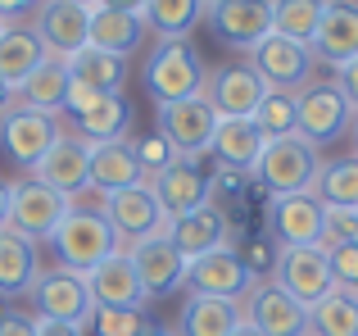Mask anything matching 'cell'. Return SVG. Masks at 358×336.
I'll list each match as a JSON object with an SVG mask.
<instances>
[{
	"mask_svg": "<svg viewBox=\"0 0 358 336\" xmlns=\"http://www.w3.org/2000/svg\"><path fill=\"white\" fill-rule=\"evenodd\" d=\"M69 209H73V200L64 191L36 182V177H23V182H14V195H9V223L5 227L27 237V241H50Z\"/></svg>",
	"mask_w": 358,
	"mask_h": 336,
	"instance_id": "6",
	"label": "cell"
},
{
	"mask_svg": "<svg viewBox=\"0 0 358 336\" xmlns=\"http://www.w3.org/2000/svg\"><path fill=\"white\" fill-rule=\"evenodd\" d=\"M227 227H231L227 214L213 209V204H204V209H195V214H186V218L168 223V241H173V246L186 255V264H191V259H200V255H209V250L227 246Z\"/></svg>",
	"mask_w": 358,
	"mask_h": 336,
	"instance_id": "25",
	"label": "cell"
},
{
	"mask_svg": "<svg viewBox=\"0 0 358 336\" xmlns=\"http://www.w3.org/2000/svg\"><path fill=\"white\" fill-rule=\"evenodd\" d=\"M50 246H55V259H59V268H69V273H82V277H87L96 264H105L109 255H118L122 241H118V232L109 227L105 214L78 209V204H73V209L64 214V223L55 227Z\"/></svg>",
	"mask_w": 358,
	"mask_h": 336,
	"instance_id": "1",
	"label": "cell"
},
{
	"mask_svg": "<svg viewBox=\"0 0 358 336\" xmlns=\"http://www.w3.org/2000/svg\"><path fill=\"white\" fill-rule=\"evenodd\" d=\"M100 214L109 218V227H114L118 241H127V246H136V241H145V237L168 232V218H164V209H159L155 186H150V182H136V186H122V191H109L105 204H100Z\"/></svg>",
	"mask_w": 358,
	"mask_h": 336,
	"instance_id": "9",
	"label": "cell"
},
{
	"mask_svg": "<svg viewBox=\"0 0 358 336\" xmlns=\"http://www.w3.org/2000/svg\"><path fill=\"white\" fill-rule=\"evenodd\" d=\"M14 105H18V100H14V87H9V82L0 78V114H9Z\"/></svg>",
	"mask_w": 358,
	"mask_h": 336,
	"instance_id": "50",
	"label": "cell"
},
{
	"mask_svg": "<svg viewBox=\"0 0 358 336\" xmlns=\"http://www.w3.org/2000/svg\"><path fill=\"white\" fill-rule=\"evenodd\" d=\"M313 195L327 204V209L358 214V155H345V160H331V164L317 168Z\"/></svg>",
	"mask_w": 358,
	"mask_h": 336,
	"instance_id": "34",
	"label": "cell"
},
{
	"mask_svg": "<svg viewBox=\"0 0 358 336\" xmlns=\"http://www.w3.org/2000/svg\"><path fill=\"white\" fill-rule=\"evenodd\" d=\"M204 5L200 0H150L145 5V27H155L164 41H186L200 27Z\"/></svg>",
	"mask_w": 358,
	"mask_h": 336,
	"instance_id": "35",
	"label": "cell"
},
{
	"mask_svg": "<svg viewBox=\"0 0 358 336\" xmlns=\"http://www.w3.org/2000/svg\"><path fill=\"white\" fill-rule=\"evenodd\" d=\"M313 59L345 69L358 59V5L354 0H327L322 5V23L313 32Z\"/></svg>",
	"mask_w": 358,
	"mask_h": 336,
	"instance_id": "18",
	"label": "cell"
},
{
	"mask_svg": "<svg viewBox=\"0 0 358 336\" xmlns=\"http://www.w3.org/2000/svg\"><path fill=\"white\" fill-rule=\"evenodd\" d=\"M0 336H36V318L14 309H0Z\"/></svg>",
	"mask_w": 358,
	"mask_h": 336,
	"instance_id": "42",
	"label": "cell"
},
{
	"mask_svg": "<svg viewBox=\"0 0 358 336\" xmlns=\"http://www.w3.org/2000/svg\"><path fill=\"white\" fill-rule=\"evenodd\" d=\"M9 195H14V182H0V227L9 223Z\"/></svg>",
	"mask_w": 358,
	"mask_h": 336,
	"instance_id": "49",
	"label": "cell"
},
{
	"mask_svg": "<svg viewBox=\"0 0 358 336\" xmlns=\"http://www.w3.org/2000/svg\"><path fill=\"white\" fill-rule=\"evenodd\" d=\"M209 27L218 32V41L254 50L263 36H272V0H218L209 9Z\"/></svg>",
	"mask_w": 358,
	"mask_h": 336,
	"instance_id": "17",
	"label": "cell"
},
{
	"mask_svg": "<svg viewBox=\"0 0 358 336\" xmlns=\"http://www.w3.org/2000/svg\"><path fill=\"white\" fill-rule=\"evenodd\" d=\"M87 286H91L96 309H145L150 304V295H145V286H141L136 268H131L127 250H118V255H109L105 264L91 268Z\"/></svg>",
	"mask_w": 358,
	"mask_h": 336,
	"instance_id": "20",
	"label": "cell"
},
{
	"mask_svg": "<svg viewBox=\"0 0 358 336\" xmlns=\"http://www.w3.org/2000/svg\"><path fill=\"white\" fill-rule=\"evenodd\" d=\"M91 323H96V336H141L150 328L145 309H96Z\"/></svg>",
	"mask_w": 358,
	"mask_h": 336,
	"instance_id": "38",
	"label": "cell"
},
{
	"mask_svg": "<svg viewBox=\"0 0 358 336\" xmlns=\"http://www.w3.org/2000/svg\"><path fill=\"white\" fill-rule=\"evenodd\" d=\"M145 182V168L136 160V146L131 141H100L91 146V168H87V186L100 195L122 191V186Z\"/></svg>",
	"mask_w": 358,
	"mask_h": 336,
	"instance_id": "23",
	"label": "cell"
},
{
	"mask_svg": "<svg viewBox=\"0 0 358 336\" xmlns=\"http://www.w3.org/2000/svg\"><path fill=\"white\" fill-rule=\"evenodd\" d=\"M350 241H354V246H358V214H354V232H350Z\"/></svg>",
	"mask_w": 358,
	"mask_h": 336,
	"instance_id": "54",
	"label": "cell"
},
{
	"mask_svg": "<svg viewBox=\"0 0 358 336\" xmlns=\"http://www.w3.org/2000/svg\"><path fill=\"white\" fill-rule=\"evenodd\" d=\"M263 146H268V136L254 127V118H218V132H213L209 155L222 168H241V173L254 177V164H259Z\"/></svg>",
	"mask_w": 358,
	"mask_h": 336,
	"instance_id": "26",
	"label": "cell"
},
{
	"mask_svg": "<svg viewBox=\"0 0 358 336\" xmlns=\"http://www.w3.org/2000/svg\"><path fill=\"white\" fill-rule=\"evenodd\" d=\"M308 336H358V291L331 286L308 309Z\"/></svg>",
	"mask_w": 358,
	"mask_h": 336,
	"instance_id": "31",
	"label": "cell"
},
{
	"mask_svg": "<svg viewBox=\"0 0 358 336\" xmlns=\"http://www.w3.org/2000/svg\"><path fill=\"white\" fill-rule=\"evenodd\" d=\"M69 82H73L69 59H59V55H45V59L36 64L32 73H27L23 87L14 91V100H18V105H27V109H41V114H59L64 100H69Z\"/></svg>",
	"mask_w": 358,
	"mask_h": 336,
	"instance_id": "27",
	"label": "cell"
},
{
	"mask_svg": "<svg viewBox=\"0 0 358 336\" xmlns=\"http://www.w3.org/2000/svg\"><path fill=\"white\" fill-rule=\"evenodd\" d=\"M64 5H82V9H96V0H64Z\"/></svg>",
	"mask_w": 358,
	"mask_h": 336,
	"instance_id": "53",
	"label": "cell"
},
{
	"mask_svg": "<svg viewBox=\"0 0 358 336\" xmlns=\"http://www.w3.org/2000/svg\"><path fill=\"white\" fill-rule=\"evenodd\" d=\"M245 318L254 323L263 336H308V309L286 295L277 282H263L245 300Z\"/></svg>",
	"mask_w": 358,
	"mask_h": 336,
	"instance_id": "19",
	"label": "cell"
},
{
	"mask_svg": "<svg viewBox=\"0 0 358 336\" xmlns=\"http://www.w3.org/2000/svg\"><path fill=\"white\" fill-rule=\"evenodd\" d=\"M87 32H91V9L82 5H64V0H45L41 5V46L59 59H73V55L87 46Z\"/></svg>",
	"mask_w": 358,
	"mask_h": 336,
	"instance_id": "22",
	"label": "cell"
},
{
	"mask_svg": "<svg viewBox=\"0 0 358 336\" xmlns=\"http://www.w3.org/2000/svg\"><path fill=\"white\" fill-rule=\"evenodd\" d=\"M186 286H191V295L241 300V295H250L259 282H254L250 264L241 259V250L218 246V250H209V255H200V259H191V264H186Z\"/></svg>",
	"mask_w": 358,
	"mask_h": 336,
	"instance_id": "11",
	"label": "cell"
},
{
	"mask_svg": "<svg viewBox=\"0 0 358 336\" xmlns=\"http://www.w3.org/2000/svg\"><path fill=\"white\" fill-rule=\"evenodd\" d=\"M32 300H36V318L73 323V328H87L91 314H96V300H91L87 277L69 273V268H50V273L36 277Z\"/></svg>",
	"mask_w": 358,
	"mask_h": 336,
	"instance_id": "10",
	"label": "cell"
},
{
	"mask_svg": "<svg viewBox=\"0 0 358 336\" xmlns=\"http://www.w3.org/2000/svg\"><path fill=\"white\" fill-rule=\"evenodd\" d=\"M59 141V123L55 114H41V109H27V105H14L0 123V150L9 155L18 168L32 173L41 164V155Z\"/></svg>",
	"mask_w": 358,
	"mask_h": 336,
	"instance_id": "13",
	"label": "cell"
},
{
	"mask_svg": "<svg viewBox=\"0 0 358 336\" xmlns=\"http://www.w3.org/2000/svg\"><path fill=\"white\" fill-rule=\"evenodd\" d=\"M327 0H272V32L290 36L299 46H313V32L322 23Z\"/></svg>",
	"mask_w": 358,
	"mask_h": 336,
	"instance_id": "36",
	"label": "cell"
},
{
	"mask_svg": "<svg viewBox=\"0 0 358 336\" xmlns=\"http://www.w3.org/2000/svg\"><path fill=\"white\" fill-rule=\"evenodd\" d=\"M36 336H82V328H73V323H55V318H36Z\"/></svg>",
	"mask_w": 358,
	"mask_h": 336,
	"instance_id": "46",
	"label": "cell"
},
{
	"mask_svg": "<svg viewBox=\"0 0 358 336\" xmlns=\"http://www.w3.org/2000/svg\"><path fill=\"white\" fill-rule=\"evenodd\" d=\"M272 282H277L286 295H295L304 309H313V304L336 286L331 259H327V246H290V250H277Z\"/></svg>",
	"mask_w": 358,
	"mask_h": 336,
	"instance_id": "7",
	"label": "cell"
},
{
	"mask_svg": "<svg viewBox=\"0 0 358 336\" xmlns=\"http://www.w3.org/2000/svg\"><path fill=\"white\" fill-rule=\"evenodd\" d=\"M354 155H358V114H354Z\"/></svg>",
	"mask_w": 358,
	"mask_h": 336,
	"instance_id": "55",
	"label": "cell"
},
{
	"mask_svg": "<svg viewBox=\"0 0 358 336\" xmlns=\"http://www.w3.org/2000/svg\"><path fill=\"white\" fill-rule=\"evenodd\" d=\"M241 259L250 264V273H259V268H272V264H277V255H272V246H268V241H254V246L245 250Z\"/></svg>",
	"mask_w": 358,
	"mask_h": 336,
	"instance_id": "45",
	"label": "cell"
},
{
	"mask_svg": "<svg viewBox=\"0 0 358 336\" xmlns=\"http://www.w3.org/2000/svg\"><path fill=\"white\" fill-rule=\"evenodd\" d=\"M204 82H209V73H204L191 41H164L145 69V87L155 96V105H177V100L204 96Z\"/></svg>",
	"mask_w": 358,
	"mask_h": 336,
	"instance_id": "3",
	"label": "cell"
},
{
	"mask_svg": "<svg viewBox=\"0 0 358 336\" xmlns=\"http://www.w3.org/2000/svg\"><path fill=\"white\" fill-rule=\"evenodd\" d=\"M231 336H263V332H259V328H254V323H250V318H241V328H236V332H231Z\"/></svg>",
	"mask_w": 358,
	"mask_h": 336,
	"instance_id": "51",
	"label": "cell"
},
{
	"mask_svg": "<svg viewBox=\"0 0 358 336\" xmlns=\"http://www.w3.org/2000/svg\"><path fill=\"white\" fill-rule=\"evenodd\" d=\"M45 55L50 50L41 46L36 32H27V27H5V32H0V78L18 91L27 82V73H32Z\"/></svg>",
	"mask_w": 358,
	"mask_h": 336,
	"instance_id": "33",
	"label": "cell"
},
{
	"mask_svg": "<svg viewBox=\"0 0 358 336\" xmlns=\"http://www.w3.org/2000/svg\"><path fill=\"white\" fill-rule=\"evenodd\" d=\"M36 277H41L36 241H27V237H18V232L0 227V300H14V295H32Z\"/></svg>",
	"mask_w": 358,
	"mask_h": 336,
	"instance_id": "24",
	"label": "cell"
},
{
	"mask_svg": "<svg viewBox=\"0 0 358 336\" xmlns=\"http://www.w3.org/2000/svg\"><path fill=\"white\" fill-rule=\"evenodd\" d=\"M155 114H159L155 132L164 136L182 160L209 155L213 132H218V109L209 105V96H191V100H177V105H155Z\"/></svg>",
	"mask_w": 358,
	"mask_h": 336,
	"instance_id": "5",
	"label": "cell"
},
{
	"mask_svg": "<svg viewBox=\"0 0 358 336\" xmlns=\"http://www.w3.org/2000/svg\"><path fill=\"white\" fill-rule=\"evenodd\" d=\"M127 132H131V105H127V96H100L87 114H78V136L87 146L127 141Z\"/></svg>",
	"mask_w": 358,
	"mask_h": 336,
	"instance_id": "30",
	"label": "cell"
},
{
	"mask_svg": "<svg viewBox=\"0 0 358 336\" xmlns=\"http://www.w3.org/2000/svg\"><path fill=\"white\" fill-rule=\"evenodd\" d=\"M127 259H131V268H136V277H141V286H145L150 300L177 291V286L186 282V255L168 241V232L127 246Z\"/></svg>",
	"mask_w": 358,
	"mask_h": 336,
	"instance_id": "15",
	"label": "cell"
},
{
	"mask_svg": "<svg viewBox=\"0 0 358 336\" xmlns=\"http://www.w3.org/2000/svg\"><path fill=\"white\" fill-rule=\"evenodd\" d=\"M241 300H218V295H191L182 309V332L177 336H231L241 328Z\"/></svg>",
	"mask_w": 358,
	"mask_h": 336,
	"instance_id": "29",
	"label": "cell"
},
{
	"mask_svg": "<svg viewBox=\"0 0 358 336\" xmlns=\"http://www.w3.org/2000/svg\"><path fill=\"white\" fill-rule=\"evenodd\" d=\"M200 5H204V14H209V9H213V5H218V0H200Z\"/></svg>",
	"mask_w": 358,
	"mask_h": 336,
	"instance_id": "56",
	"label": "cell"
},
{
	"mask_svg": "<svg viewBox=\"0 0 358 336\" xmlns=\"http://www.w3.org/2000/svg\"><path fill=\"white\" fill-rule=\"evenodd\" d=\"M327 259H331L336 286L358 291V246H354V241H336V246H327Z\"/></svg>",
	"mask_w": 358,
	"mask_h": 336,
	"instance_id": "40",
	"label": "cell"
},
{
	"mask_svg": "<svg viewBox=\"0 0 358 336\" xmlns=\"http://www.w3.org/2000/svg\"><path fill=\"white\" fill-rule=\"evenodd\" d=\"M254 127H259L268 141L295 136V91H268L263 105L254 109Z\"/></svg>",
	"mask_w": 358,
	"mask_h": 336,
	"instance_id": "37",
	"label": "cell"
},
{
	"mask_svg": "<svg viewBox=\"0 0 358 336\" xmlns=\"http://www.w3.org/2000/svg\"><path fill=\"white\" fill-rule=\"evenodd\" d=\"M336 87H341V96L350 100V109L358 114V59L345 64V69H336Z\"/></svg>",
	"mask_w": 358,
	"mask_h": 336,
	"instance_id": "44",
	"label": "cell"
},
{
	"mask_svg": "<svg viewBox=\"0 0 358 336\" xmlns=\"http://www.w3.org/2000/svg\"><path fill=\"white\" fill-rule=\"evenodd\" d=\"M317 168H322L317 146H308L304 136L295 132V136H277V141L263 146L259 164H254V177H259V186L277 200V195H304V191H313Z\"/></svg>",
	"mask_w": 358,
	"mask_h": 336,
	"instance_id": "2",
	"label": "cell"
},
{
	"mask_svg": "<svg viewBox=\"0 0 358 336\" xmlns=\"http://www.w3.org/2000/svg\"><path fill=\"white\" fill-rule=\"evenodd\" d=\"M69 73H73V82L96 87L100 96H122L127 59H118V55H109V50H96V46H82V50L69 59Z\"/></svg>",
	"mask_w": 358,
	"mask_h": 336,
	"instance_id": "32",
	"label": "cell"
},
{
	"mask_svg": "<svg viewBox=\"0 0 358 336\" xmlns=\"http://www.w3.org/2000/svg\"><path fill=\"white\" fill-rule=\"evenodd\" d=\"M250 69L268 82V91H304L313 78V50L272 32L250 50Z\"/></svg>",
	"mask_w": 358,
	"mask_h": 336,
	"instance_id": "12",
	"label": "cell"
},
{
	"mask_svg": "<svg viewBox=\"0 0 358 336\" xmlns=\"http://www.w3.org/2000/svg\"><path fill=\"white\" fill-rule=\"evenodd\" d=\"M204 96L218 109V118H254V109L268 96V82L250 69V64H227V69L209 73L204 82Z\"/></svg>",
	"mask_w": 358,
	"mask_h": 336,
	"instance_id": "16",
	"label": "cell"
},
{
	"mask_svg": "<svg viewBox=\"0 0 358 336\" xmlns=\"http://www.w3.org/2000/svg\"><path fill=\"white\" fill-rule=\"evenodd\" d=\"M145 5L150 0H96V9H118V14H141V18H145Z\"/></svg>",
	"mask_w": 358,
	"mask_h": 336,
	"instance_id": "47",
	"label": "cell"
},
{
	"mask_svg": "<svg viewBox=\"0 0 358 336\" xmlns=\"http://www.w3.org/2000/svg\"><path fill=\"white\" fill-rule=\"evenodd\" d=\"M268 237L277 241V250L327 246V204L317 200L313 191L268 200Z\"/></svg>",
	"mask_w": 358,
	"mask_h": 336,
	"instance_id": "8",
	"label": "cell"
},
{
	"mask_svg": "<svg viewBox=\"0 0 358 336\" xmlns=\"http://www.w3.org/2000/svg\"><path fill=\"white\" fill-rule=\"evenodd\" d=\"M145 41V18L141 14H118V9H91V32L87 46L96 50H109L118 59H127L136 46Z\"/></svg>",
	"mask_w": 358,
	"mask_h": 336,
	"instance_id": "28",
	"label": "cell"
},
{
	"mask_svg": "<svg viewBox=\"0 0 358 336\" xmlns=\"http://www.w3.org/2000/svg\"><path fill=\"white\" fill-rule=\"evenodd\" d=\"M245 177H250V173H241V168H222V164H218V173L209 177V186H213V191H222V195H241Z\"/></svg>",
	"mask_w": 358,
	"mask_h": 336,
	"instance_id": "43",
	"label": "cell"
},
{
	"mask_svg": "<svg viewBox=\"0 0 358 336\" xmlns=\"http://www.w3.org/2000/svg\"><path fill=\"white\" fill-rule=\"evenodd\" d=\"M150 186H155V200H159V209H164L168 223H177V218H186V214L204 209L209 195H213L209 173L200 168V160H173Z\"/></svg>",
	"mask_w": 358,
	"mask_h": 336,
	"instance_id": "14",
	"label": "cell"
},
{
	"mask_svg": "<svg viewBox=\"0 0 358 336\" xmlns=\"http://www.w3.org/2000/svg\"><path fill=\"white\" fill-rule=\"evenodd\" d=\"M87 168H91V146L82 141V136H59V141L41 155V164L32 168V177L73 200V195L87 186Z\"/></svg>",
	"mask_w": 358,
	"mask_h": 336,
	"instance_id": "21",
	"label": "cell"
},
{
	"mask_svg": "<svg viewBox=\"0 0 358 336\" xmlns=\"http://www.w3.org/2000/svg\"><path fill=\"white\" fill-rule=\"evenodd\" d=\"M141 336H177V332H168V328H155V323H150V328L141 332Z\"/></svg>",
	"mask_w": 358,
	"mask_h": 336,
	"instance_id": "52",
	"label": "cell"
},
{
	"mask_svg": "<svg viewBox=\"0 0 358 336\" xmlns=\"http://www.w3.org/2000/svg\"><path fill=\"white\" fill-rule=\"evenodd\" d=\"M96 100H100V91H96V87H87V82H69V100H64V109L78 118V114H87Z\"/></svg>",
	"mask_w": 358,
	"mask_h": 336,
	"instance_id": "41",
	"label": "cell"
},
{
	"mask_svg": "<svg viewBox=\"0 0 358 336\" xmlns=\"http://www.w3.org/2000/svg\"><path fill=\"white\" fill-rule=\"evenodd\" d=\"M36 9V0H0V18H14V14H27Z\"/></svg>",
	"mask_w": 358,
	"mask_h": 336,
	"instance_id": "48",
	"label": "cell"
},
{
	"mask_svg": "<svg viewBox=\"0 0 358 336\" xmlns=\"http://www.w3.org/2000/svg\"><path fill=\"white\" fill-rule=\"evenodd\" d=\"M131 146H136V160H141V168H145V182H155V177L164 173V168L173 164V160H182V155H177V150H173V146H168L159 132L141 136V141H131Z\"/></svg>",
	"mask_w": 358,
	"mask_h": 336,
	"instance_id": "39",
	"label": "cell"
},
{
	"mask_svg": "<svg viewBox=\"0 0 358 336\" xmlns=\"http://www.w3.org/2000/svg\"><path fill=\"white\" fill-rule=\"evenodd\" d=\"M354 127V109L336 82H308L295 91V132L308 146H331Z\"/></svg>",
	"mask_w": 358,
	"mask_h": 336,
	"instance_id": "4",
	"label": "cell"
},
{
	"mask_svg": "<svg viewBox=\"0 0 358 336\" xmlns=\"http://www.w3.org/2000/svg\"><path fill=\"white\" fill-rule=\"evenodd\" d=\"M5 27H9V23H5V18H0V32H5Z\"/></svg>",
	"mask_w": 358,
	"mask_h": 336,
	"instance_id": "57",
	"label": "cell"
}]
</instances>
